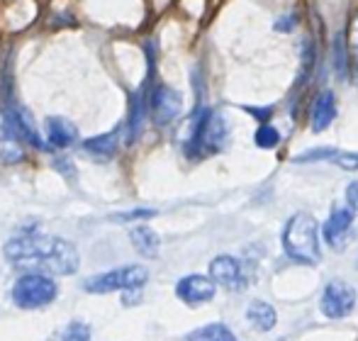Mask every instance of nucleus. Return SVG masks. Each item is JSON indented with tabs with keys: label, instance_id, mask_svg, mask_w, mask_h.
Listing matches in <instances>:
<instances>
[{
	"label": "nucleus",
	"instance_id": "f257e3e1",
	"mask_svg": "<svg viewBox=\"0 0 358 341\" xmlns=\"http://www.w3.org/2000/svg\"><path fill=\"white\" fill-rule=\"evenodd\" d=\"M5 259L13 266L32 273L71 275L78 270L80 256L71 242L49 234H24L5 247Z\"/></svg>",
	"mask_w": 358,
	"mask_h": 341
},
{
	"label": "nucleus",
	"instance_id": "f03ea898",
	"mask_svg": "<svg viewBox=\"0 0 358 341\" xmlns=\"http://www.w3.org/2000/svg\"><path fill=\"white\" fill-rule=\"evenodd\" d=\"M283 249L292 261L315 266L322 259L320 249V224L310 212H297L287 219L283 229Z\"/></svg>",
	"mask_w": 358,
	"mask_h": 341
},
{
	"label": "nucleus",
	"instance_id": "7ed1b4c3",
	"mask_svg": "<svg viewBox=\"0 0 358 341\" xmlns=\"http://www.w3.org/2000/svg\"><path fill=\"white\" fill-rule=\"evenodd\" d=\"M227 142V119L215 110H200L190 122L188 154H217Z\"/></svg>",
	"mask_w": 358,
	"mask_h": 341
},
{
	"label": "nucleus",
	"instance_id": "20e7f679",
	"mask_svg": "<svg viewBox=\"0 0 358 341\" xmlns=\"http://www.w3.org/2000/svg\"><path fill=\"white\" fill-rule=\"evenodd\" d=\"M57 283L44 273H27L17 278L13 288V300L22 310H39L47 307L57 298Z\"/></svg>",
	"mask_w": 358,
	"mask_h": 341
},
{
	"label": "nucleus",
	"instance_id": "39448f33",
	"mask_svg": "<svg viewBox=\"0 0 358 341\" xmlns=\"http://www.w3.org/2000/svg\"><path fill=\"white\" fill-rule=\"evenodd\" d=\"M149 280V273L142 266H124V268H113L108 273L93 275L85 280V290L93 295L98 293H115V290H139Z\"/></svg>",
	"mask_w": 358,
	"mask_h": 341
},
{
	"label": "nucleus",
	"instance_id": "423d86ee",
	"mask_svg": "<svg viewBox=\"0 0 358 341\" xmlns=\"http://www.w3.org/2000/svg\"><path fill=\"white\" fill-rule=\"evenodd\" d=\"M356 307V290L349 283L341 280H331L322 293V312L329 319L349 317Z\"/></svg>",
	"mask_w": 358,
	"mask_h": 341
},
{
	"label": "nucleus",
	"instance_id": "0eeeda50",
	"mask_svg": "<svg viewBox=\"0 0 358 341\" xmlns=\"http://www.w3.org/2000/svg\"><path fill=\"white\" fill-rule=\"evenodd\" d=\"M149 110L154 115V122L166 127L171 124L183 110V98H180L178 90L169 88V85H156L149 95Z\"/></svg>",
	"mask_w": 358,
	"mask_h": 341
},
{
	"label": "nucleus",
	"instance_id": "6e6552de",
	"mask_svg": "<svg viewBox=\"0 0 358 341\" xmlns=\"http://www.w3.org/2000/svg\"><path fill=\"white\" fill-rule=\"evenodd\" d=\"M210 280L227 290H241L246 283V275L234 256H217L210 263Z\"/></svg>",
	"mask_w": 358,
	"mask_h": 341
},
{
	"label": "nucleus",
	"instance_id": "1a4fd4ad",
	"mask_svg": "<svg viewBox=\"0 0 358 341\" xmlns=\"http://www.w3.org/2000/svg\"><path fill=\"white\" fill-rule=\"evenodd\" d=\"M351 227H354V210L346 208H334L329 215V219L324 222V239L329 247L341 249L351 239Z\"/></svg>",
	"mask_w": 358,
	"mask_h": 341
},
{
	"label": "nucleus",
	"instance_id": "9d476101",
	"mask_svg": "<svg viewBox=\"0 0 358 341\" xmlns=\"http://www.w3.org/2000/svg\"><path fill=\"white\" fill-rule=\"evenodd\" d=\"M217 288L210 278L205 275H185V278L178 280L176 285V295L183 300L185 305H203L210 303L215 298Z\"/></svg>",
	"mask_w": 358,
	"mask_h": 341
},
{
	"label": "nucleus",
	"instance_id": "9b49d317",
	"mask_svg": "<svg viewBox=\"0 0 358 341\" xmlns=\"http://www.w3.org/2000/svg\"><path fill=\"white\" fill-rule=\"evenodd\" d=\"M336 117V98L331 90H322L320 95L315 98L310 110V124L312 132H324Z\"/></svg>",
	"mask_w": 358,
	"mask_h": 341
},
{
	"label": "nucleus",
	"instance_id": "f8f14e48",
	"mask_svg": "<svg viewBox=\"0 0 358 341\" xmlns=\"http://www.w3.org/2000/svg\"><path fill=\"white\" fill-rule=\"evenodd\" d=\"M24 159V147L15 132L10 129L8 119H5V113H0V161L5 164H17Z\"/></svg>",
	"mask_w": 358,
	"mask_h": 341
},
{
	"label": "nucleus",
	"instance_id": "ddd939ff",
	"mask_svg": "<svg viewBox=\"0 0 358 341\" xmlns=\"http://www.w3.org/2000/svg\"><path fill=\"white\" fill-rule=\"evenodd\" d=\"M117 144H120V129H115V132H108V134H103V137L85 139L83 149L88 157L108 161V159H113L115 154H117Z\"/></svg>",
	"mask_w": 358,
	"mask_h": 341
},
{
	"label": "nucleus",
	"instance_id": "4468645a",
	"mask_svg": "<svg viewBox=\"0 0 358 341\" xmlns=\"http://www.w3.org/2000/svg\"><path fill=\"white\" fill-rule=\"evenodd\" d=\"M47 139L54 149H66L76 139V127L64 117H49L47 119Z\"/></svg>",
	"mask_w": 358,
	"mask_h": 341
},
{
	"label": "nucleus",
	"instance_id": "2eb2a0df",
	"mask_svg": "<svg viewBox=\"0 0 358 341\" xmlns=\"http://www.w3.org/2000/svg\"><path fill=\"white\" fill-rule=\"evenodd\" d=\"M129 239H132L134 249H137L142 256H146V259H156V256H159L161 239H159V234H156L154 229L139 224V227L129 229Z\"/></svg>",
	"mask_w": 358,
	"mask_h": 341
},
{
	"label": "nucleus",
	"instance_id": "dca6fc26",
	"mask_svg": "<svg viewBox=\"0 0 358 341\" xmlns=\"http://www.w3.org/2000/svg\"><path fill=\"white\" fill-rule=\"evenodd\" d=\"M246 319H249L259 332H271V329L275 327L278 314H275L273 305L264 303V300H254V303L249 305V310H246Z\"/></svg>",
	"mask_w": 358,
	"mask_h": 341
},
{
	"label": "nucleus",
	"instance_id": "f3484780",
	"mask_svg": "<svg viewBox=\"0 0 358 341\" xmlns=\"http://www.w3.org/2000/svg\"><path fill=\"white\" fill-rule=\"evenodd\" d=\"M185 341H236V337L231 334L229 327L215 322V324H205V327L190 332Z\"/></svg>",
	"mask_w": 358,
	"mask_h": 341
},
{
	"label": "nucleus",
	"instance_id": "a211bd4d",
	"mask_svg": "<svg viewBox=\"0 0 358 341\" xmlns=\"http://www.w3.org/2000/svg\"><path fill=\"white\" fill-rule=\"evenodd\" d=\"M280 144V132L273 124H261L256 132V147L261 149H275Z\"/></svg>",
	"mask_w": 358,
	"mask_h": 341
},
{
	"label": "nucleus",
	"instance_id": "6ab92c4d",
	"mask_svg": "<svg viewBox=\"0 0 358 341\" xmlns=\"http://www.w3.org/2000/svg\"><path fill=\"white\" fill-rule=\"evenodd\" d=\"M346 42H349V49H351V57H354V66L358 71V15L351 20V27H349V34H346Z\"/></svg>",
	"mask_w": 358,
	"mask_h": 341
},
{
	"label": "nucleus",
	"instance_id": "aec40b11",
	"mask_svg": "<svg viewBox=\"0 0 358 341\" xmlns=\"http://www.w3.org/2000/svg\"><path fill=\"white\" fill-rule=\"evenodd\" d=\"M64 341H90V332L83 324H71V327L64 332Z\"/></svg>",
	"mask_w": 358,
	"mask_h": 341
},
{
	"label": "nucleus",
	"instance_id": "412c9836",
	"mask_svg": "<svg viewBox=\"0 0 358 341\" xmlns=\"http://www.w3.org/2000/svg\"><path fill=\"white\" fill-rule=\"evenodd\" d=\"M336 152L334 149H315L312 154H302V157H297L295 161L302 164V161H317V159H334Z\"/></svg>",
	"mask_w": 358,
	"mask_h": 341
},
{
	"label": "nucleus",
	"instance_id": "4be33fe9",
	"mask_svg": "<svg viewBox=\"0 0 358 341\" xmlns=\"http://www.w3.org/2000/svg\"><path fill=\"white\" fill-rule=\"evenodd\" d=\"M334 161L346 170H358V154H336Z\"/></svg>",
	"mask_w": 358,
	"mask_h": 341
},
{
	"label": "nucleus",
	"instance_id": "5701e85b",
	"mask_svg": "<svg viewBox=\"0 0 358 341\" xmlns=\"http://www.w3.org/2000/svg\"><path fill=\"white\" fill-rule=\"evenodd\" d=\"M346 203H349V208L354 210V212H358V180H354V183L346 188Z\"/></svg>",
	"mask_w": 358,
	"mask_h": 341
},
{
	"label": "nucleus",
	"instance_id": "b1692460",
	"mask_svg": "<svg viewBox=\"0 0 358 341\" xmlns=\"http://www.w3.org/2000/svg\"><path fill=\"white\" fill-rule=\"evenodd\" d=\"M154 210H134V212H124V215H117L115 219H142V217H154Z\"/></svg>",
	"mask_w": 358,
	"mask_h": 341
},
{
	"label": "nucleus",
	"instance_id": "393cba45",
	"mask_svg": "<svg viewBox=\"0 0 358 341\" xmlns=\"http://www.w3.org/2000/svg\"><path fill=\"white\" fill-rule=\"evenodd\" d=\"M356 263H358V261H356Z\"/></svg>",
	"mask_w": 358,
	"mask_h": 341
}]
</instances>
